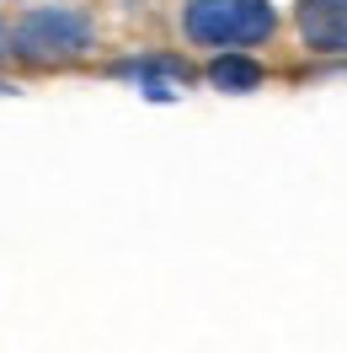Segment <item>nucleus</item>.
Here are the masks:
<instances>
[{
  "label": "nucleus",
  "mask_w": 347,
  "mask_h": 353,
  "mask_svg": "<svg viewBox=\"0 0 347 353\" xmlns=\"http://www.w3.org/2000/svg\"><path fill=\"white\" fill-rule=\"evenodd\" d=\"M0 6H17V0H0Z\"/></svg>",
  "instance_id": "423d86ee"
},
{
  "label": "nucleus",
  "mask_w": 347,
  "mask_h": 353,
  "mask_svg": "<svg viewBox=\"0 0 347 353\" xmlns=\"http://www.w3.org/2000/svg\"><path fill=\"white\" fill-rule=\"evenodd\" d=\"M288 38L304 59H347V0H294Z\"/></svg>",
  "instance_id": "7ed1b4c3"
},
{
  "label": "nucleus",
  "mask_w": 347,
  "mask_h": 353,
  "mask_svg": "<svg viewBox=\"0 0 347 353\" xmlns=\"http://www.w3.org/2000/svg\"><path fill=\"white\" fill-rule=\"evenodd\" d=\"M107 43L96 0H17L11 11V65L32 75L91 65Z\"/></svg>",
  "instance_id": "f257e3e1"
},
{
  "label": "nucleus",
  "mask_w": 347,
  "mask_h": 353,
  "mask_svg": "<svg viewBox=\"0 0 347 353\" xmlns=\"http://www.w3.org/2000/svg\"><path fill=\"white\" fill-rule=\"evenodd\" d=\"M0 65H11V11H0Z\"/></svg>",
  "instance_id": "39448f33"
},
{
  "label": "nucleus",
  "mask_w": 347,
  "mask_h": 353,
  "mask_svg": "<svg viewBox=\"0 0 347 353\" xmlns=\"http://www.w3.org/2000/svg\"><path fill=\"white\" fill-rule=\"evenodd\" d=\"M209 81L219 91H251L262 81L257 54H209Z\"/></svg>",
  "instance_id": "20e7f679"
},
{
  "label": "nucleus",
  "mask_w": 347,
  "mask_h": 353,
  "mask_svg": "<svg viewBox=\"0 0 347 353\" xmlns=\"http://www.w3.org/2000/svg\"><path fill=\"white\" fill-rule=\"evenodd\" d=\"M171 32L193 54H262L288 32L273 0H171Z\"/></svg>",
  "instance_id": "f03ea898"
}]
</instances>
